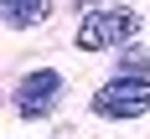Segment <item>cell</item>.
Masks as SVG:
<instances>
[{
	"instance_id": "obj_1",
	"label": "cell",
	"mask_w": 150,
	"mask_h": 139,
	"mask_svg": "<svg viewBox=\"0 0 150 139\" xmlns=\"http://www.w3.org/2000/svg\"><path fill=\"white\" fill-rule=\"evenodd\" d=\"M135 26H140V15L124 10V5L88 10L83 21H78V31H73V46H78V52H109V46H124V41H129Z\"/></svg>"
},
{
	"instance_id": "obj_2",
	"label": "cell",
	"mask_w": 150,
	"mask_h": 139,
	"mask_svg": "<svg viewBox=\"0 0 150 139\" xmlns=\"http://www.w3.org/2000/svg\"><path fill=\"white\" fill-rule=\"evenodd\" d=\"M145 108H150V82L129 77V72H119L114 82H104L93 93V113L98 119H140Z\"/></svg>"
},
{
	"instance_id": "obj_3",
	"label": "cell",
	"mask_w": 150,
	"mask_h": 139,
	"mask_svg": "<svg viewBox=\"0 0 150 139\" xmlns=\"http://www.w3.org/2000/svg\"><path fill=\"white\" fill-rule=\"evenodd\" d=\"M57 93H62V77L52 67H36V72H26L16 82V113L21 119H42V113H52Z\"/></svg>"
},
{
	"instance_id": "obj_4",
	"label": "cell",
	"mask_w": 150,
	"mask_h": 139,
	"mask_svg": "<svg viewBox=\"0 0 150 139\" xmlns=\"http://www.w3.org/2000/svg\"><path fill=\"white\" fill-rule=\"evenodd\" d=\"M0 10H5V21L16 31H26V26H42L52 15V0H0Z\"/></svg>"
},
{
	"instance_id": "obj_5",
	"label": "cell",
	"mask_w": 150,
	"mask_h": 139,
	"mask_svg": "<svg viewBox=\"0 0 150 139\" xmlns=\"http://www.w3.org/2000/svg\"><path fill=\"white\" fill-rule=\"evenodd\" d=\"M119 67H124L129 77H145V67H150V62H145V52H129V57H124Z\"/></svg>"
}]
</instances>
